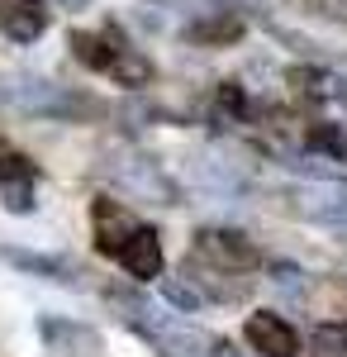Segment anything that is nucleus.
Returning <instances> with one entry per match:
<instances>
[{
    "mask_svg": "<svg viewBox=\"0 0 347 357\" xmlns=\"http://www.w3.org/2000/svg\"><path fill=\"white\" fill-rule=\"evenodd\" d=\"M195 252L214 262V267H229V272H257L262 267V248L252 243L242 229H224V224H210L195 234Z\"/></svg>",
    "mask_w": 347,
    "mask_h": 357,
    "instance_id": "nucleus-1",
    "label": "nucleus"
},
{
    "mask_svg": "<svg viewBox=\"0 0 347 357\" xmlns=\"http://www.w3.org/2000/svg\"><path fill=\"white\" fill-rule=\"evenodd\" d=\"M114 181L129 186L134 195L157 200V205H181V186H176L153 158H143V153H119V158H114Z\"/></svg>",
    "mask_w": 347,
    "mask_h": 357,
    "instance_id": "nucleus-2",
    "label": "nucleus"
},
{
    "mask_svg": "<svg viewBox=\"0 0 347 357\" xmlns=\"http://www.w3.org/2000/svg\"><path fill=\"white\" fill-rule=\"evenodd\" d=\"M0 257L10 267H20L29 276H43L53 286H81V272L67 262V257H48V252H20V248H0Z\"/></svg>",
    "mask_w": 347,
    "mask_h": 357,
    "instance_id": "nucleus-8",
    "label": "nucleus"
},
{
    "mask_svg": "<svg viewBox=\"0 0 347 357\" xmlns=\"http://www.w3.org/2000/svg\"><path fill=\"white\" fill-rule=\"evenodd\" d=\"M300 215L314 224H347V191H333V186H314V191L300 195Z\"/></svg>",
    "mask_w": 347,
    "mask_h": 357,
    "instance_id": "nucleus-12",
    "label": "nucleus"
},
{
    "mask_svg": "<svg viewBox=\"0 0 347 357\" xmlns=\"http://www.w3.org/2000/svg\"><path fill=\"white\" fill-rule=\"evenodd\" d=\"M57 5H62V10H91L95 0H57Z\"/></svg>",
    "mask_w": 347,
    "mask_h": 357,
    "instance_id": "nucleus-20",
    "label": "nucleus"
},
{
    "mask_svg": "<svg viewBox=\"0 0 347 357\" xmlns=\"http://www.w3.org/2000/svg\"><path fill=\"white\" fill-rule=\"evenodd\" d=\"M38 5H43V0H38Z\"/></svg>",
    "mask_w": 347,
    "mask_h": 357,
    "instance_id": "nucleus-21",
    "label": "nucleus"
},
{
    "mask_svg": "<svg viewBox=\"0 0 347 357\" xmlns=\"http://www.w3.org/2000/svg\"><path fill=\"white\" fill-rule=\"evenodd\" d=\"M314 348H319L323 357H343L347 353V324L338 329V324H319L314 329Z\"/></svg>",
    "mask_w": 347,
    "mask_h": 357,
    "instance_id": "nucleus-18",
    "label": "nucleus"
},
{
    "mask_svg": "<svg viewBox=\"0 0 347 357\" xmlns=\"http://www.w3.org/2000/svg\"><path fill=\"white\" fill-rule=\"evenodd\" d=\"M242 338H247V348L262 357H300V333L281 319V314H247V324H242Z\"/></svg>",
    "mask_w": 347,
    "mask_h": 357,
    "instance_id": "nucleus-5",
    "label": "nucleus"
},
{
    "mask_svg": "<svg viewBox=\"0 0 347 357\" xmlns=\"http://www.w3.org/2000/svg\"><path fill=\"white\" fill-rule=\"evenodd\" d=\"M67 48H72V57H77L81 67H91V72L109 77V67H114V57H119L124 43H109V29H105V33H72Z\"/></svg>",
    "mask_w": 347,
    "mask_h": 357,
    "instance_id": "nucleus-10",
    "label": "nucleus"
},
{
    "mask_svg": "<svg viewBox=\"0 0 347 357\" xmlns=\"http://www.w3.org/2000/svg\"><path fill=\"white\" fill-rule=\"evenodd\" d=\"M157 286H162V296H167V305H176L181 314H200L205 305H210V296L200 291V281L195 276H157Z\"/></svg>",
    "mask_w": 347,
    "mask_h": 357,
    "instance_id": "nucleus-13",
    "label": "nucleus"
},
{
    "mask_svg": "<svg viewBox=\"0 0 347 357\" xmlns=\"http://www.w3.org/2000/svg\"><path fill=\"white\" fill-rule=\"evenodd\" d=\"M114 262L134 276V281H157L162 267H167V252H162L157 229L134 224V229H129V238H124V243H119V252H114Z\"/></svg>",
    "mask_w": 347,
    "mask_h": 357,
    "instance_id": "nucleus-4",
    "label": "nucleus"
},
{
    "mask_svg": "<svg viewBox=\"0 0 347 357\" xmlns=\"http://www.w3.org/2000/svg\"><path fill=\"white\" fill-rule=\"evenodd\" d=\"M328 105H338L347 114V77H333V91H328Z\"/></svg>",
    "mask_w": 347,
    "mask_h": 357,
    "instance_id": "nucleus-19",
    "label": "nucleus"
},
{
    "mask_svg": "<svg viewBox=\"0 0 347 357\" xmlns=\"http://www.w3.org/2000/svg\"><path fill=\"white\" fill-rule=\"evenodd\" d=\"M0 205H5L10 215H33V205H38V176L5 181V186H0Z\"/></svg>",
    "mask_w": 347,
    "mask_h": 357,
    "instance_id": "nucleus-14",
    "label": "nucleus"
},
{
    "mask_svg": "<svg viewBox=\"0 0 347 357\" xmlns=\"http://www.w3.org/2000/svg\"><path fill=\"white\" fill-rule=\"evenodd\" d=\"M242 33H247V24L238 15L210 10V15H200V20L186 24V43H195V48H224V43H238Z\"/></svg>",
    "mask_w": 347,
    "mask_h": 357,
    "instance_id": "nucleus-9",
    "label": "nucleus"
},
{
    "mask_svg": "<svg viewBox=\"0 0 347 357\" xmlns=\"http://www.w3.org/2000/svg\"><path fill=\"white\" fill-rule=\"evenodd\" d=\"M38 338L53 357H100V333L91 324H77V319H62V314H43L38 319Z\"/></svg>",
    "mask_w": 347,
    "mask_h": 357,
    "instance_id": "nucleus-3",
    "label": "nucleus"
},
{
    "mask_svg": "<svg viewBox=\"0 0 347 357\" xmlns=\"http://www.w3.org/2000/svg\"><path fill=\"white\" fill-rule=\"evenodd\" d=\"M91 224H95V252L100 257H114L119 243L129 238V229H134V215L124 210V205H114L109 195H95V205H91Z\"/></svg>",
    "mask_w": 347,
    "mask_h": 357,
    "instance_id": "nucleus-7",
    "label": "nucleus"
},
{
    "mask_svg": "<svg viewBox=\"0 0 347 357\" xmlns=\"http://www.w3.org/2000/svg\"><path fill=\"white\" fill-rule=\"evenodd\" d=\"M271 286H276V291H286V296H304L309 276L300 272L295 262H271Z\"/></svg>",
    "mask_w": 347,
    "mask_h": 357,
    "instance_id": "nucleus-16",
    "label": "nucleus"
},
{
    "mask_svg": "<svg viewBox=\"0 0 347 357\" xmlns=\"http://www.w3.org/2000/svg\"><path fill=\"white\" fill-rule=\"evenodd\" d=\"M109 82L124 86V91H143V86L157 82V67H153V57L138 53V48H119V57H114V67H109Z\"/></svg>",
    "mask_w": 347,
    "mask_h": 357,
    "instance_id": "nucleus-11",
    "label": "nucleus"
},
{
    "mask_svg": "<svg viewBox=\"0 0 347 357\" xmlns=\"http://www.w3.org/2000/svg\"><path fill=\"white\" fill-rule=\"evenodd\" d=\"M219 110L233 114V119H247V114H252V100H247V91H242L238 82H224L219 86Z\"/></svg>",
    "mask_w": 347,
    "mask_h": 357,
    "instance_id": "nucleus-17",
    "label": "nucleus"
},
{
    "mask_svg": "<svg viewBox=\"0 0 347 357\" xmlns=\"http://www.w3.org/2000/svg\"><path fill=\"white\" fill-rule=\"evenodd\" d=\"M0 33L10 43H38L48 33V10L38 0H0Z\"/></svg>",
    "mask_w": 347,
    "mask_h": 357,
    "instance_id": "nucleus-6",
    "label": "nucleus"
},
{
    "mask_svg": "<svg viewBox=\"0 0 347 357\" xmlns=\"http://www.w3.org/2000/svg\"><path fill=\"white\" fill-rule=\"evenodd\" d=\"M20 176H38V167L29 162L20 148H10V143L0 138V186H5V181H20Z\"/></svg>",
    "mask_w": 347,
    "mask_h": 357,
    "instance_id": "nucleus-15",
    "label": "nucleus"
}]
</instances>
